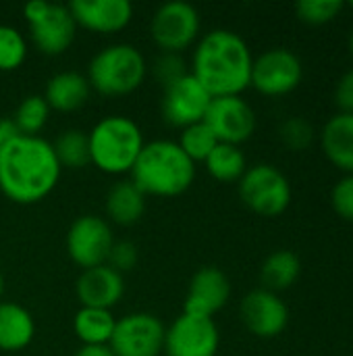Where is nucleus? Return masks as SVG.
<instances>
[{"mask_svg":"<svg viewBox=\"0 0 353 356\" xmlns=\"http://www.w3.org/2000/svg\"><path fill=\"white\" fill-rule=\"evenodd\" d=\"M60 163L48 140L15 136L0 146V192L17 204L44 200L60 179Z\"/></svg>","mask_w":353,"mask_h":356,"instance_id":"nucleus-1","label":"nucleus"},{"mask_svg":"<svg viewBox=\"0 0 353 356\" xmlns=\"http://www.w3.org/2000/svg\"><path fill=\"white\" fill-rule=\"evenodd\" d=\"M252 50L248 42L231 29L204 33L191 54V75L216 96H241L252 81Z\"/></svg>","mask_w":353,"mask_h":356,"instance_id":"nucleus-2","label":"nucleus"},{"mask_svg":"<svg viewBox=\"0 0 353 356\" xmlns=\"http://www.w3.org/2000/svg\"><path fill=\"white\" fill-rule=\"evenodd\" d=\"M131 173V181L148 196L173 198L187 192L196 179V163L173 140L144 144Z\"/></svg>","mask_w":353,"mask_h":356,"instance_id":"nucleus-3","label":"nucleus"},{"mask_svg":"<svg viewBox=\"0 0 353 356\" xmlns=\"http://www.w3.org/2000/svg\"><path fill=\"white\" fill-rule=\"evenodd\" d=\"M89 161L108 175L129 173L144 148L141 127L125 115L102 117L89 131Z\"/></svg>","mask_w":353,"mask_h":356,"instance_id":"nucleus-4","label":"nucleus"},{"mask_svg":"<svg viewBox=\"0 0 353 356\" xmlns=\"http://www.w3.org/2000/svg\"><path fill=\"white\" fill-rule=\"evenodd\" d=\"M148 73V63L141 50L133 44H110L94 54L87 67L92 90L102 96H125L135 92Z\"/></svg>","mask_w":353,"mask_h":356,"instance_id":"nucleus-5","label":"nucleus"},{"mask_svg":"<svg viewBox=\"0 0 353 356\" xmlns=\"http://www.w3.org/2000/svg\"><path fill=\"white\" fill-rule=\"evenodd\" d=\"M31 42L42 54L58 56L71 48L77 33V23L67 4L31 0L23 8Z\"/></svg>","mask_w":353,"mask_h":356,"instance_id":"nucleus-6","label":"nucleus"},{"mask_svg":"<svg viewBox=\"0 0 353 356\" xmlns=\"http://www.w3.org/2000/svg\"><path fill=\"white\" fill-rule=\"evenodd\" d=\"M237 186L243 204L260 217H279L291 204V184L275 165L260 163L248 167Z\"/></svg>","mask_w":353,"mask_h":356,"instance_id":"nucleus-7","label":"nucleus"},{"mask_svg":"<svg viewBox=\"0 0 353 356\" xmlns=\"http://www.w3.org/2000/svg\"><path fill=\"white\" fill-rule=\"evenodd\" d=\"M202 19L193 4L171 0L156 8L150 21V35L162 52L181 54L200 38Z\"/></svg>","mask_w":353,"mask_h":356,"instance_id":"nucleus-8","label":"nucleus"},{"mask_svg":"<svg viewBox=\"0 0 353 356\" xmlns=\"http://www.w3.org/2000/svg\"><path fill=\"white\" fill-rule=\"evenodd\" d=\"M166 325L152 313H129L117 319L108 348L114 356H160Z\"/></svg>","mask_w":353,"mask_h":356,"instance_id":"nucleus-9","label":"nucleus"},{"mask_svg":"<svg viewBox=\"0 0 353 356\" xmlns=\"http://www.w3.org/2000/svg\"><path fill=\"white\" fill-rule=\"evenodd\" d=\"M304 77L300 56L283 46L268 48L252 63L250 86L264 96H285L293 92Z\"/></svg>","mask_w":353,"mask_h":356,"instance_id":"nucleus-10","label":"nucleus"},{"mask_svg":"<svg viewBox=\"0 0 353 356\" xmlns=\"http://www.w3.org/2000/svg\"><path fill=\"white\" fill-rule=\"evenodd\" d=\"M112 244V227L98 215L77 217L67 232V252L71 261L81 267V271L106 265Z\"/></svg>","mask_w":353,"mask_h":356,"instance_id":"nucleus-11","label":"nucleus"},{"mask_svg":"<svg viewBox=\"0 0 353 356\" xmlns=\"http://www.w3.org/2000/svg\"><path fill=\"white\" fill-rule=\"evenodd\" d=\"M218 346L221 334L214 319L181 313L166 327L162 353L166 356H216Z\"/></svg>","mask_w":353,"mask_h":356,"instance_id":"nucleus-12","label":"nucleus"},{"mask_svg":"<svg viewBox=\"0 0 353 356\" xmlns=\"http://www.w3.org/2000/svg\"><path fill=\"white\" fill-rule=\"evenodd\" d=\"M210 102L212 96L208 94V90L191 73H185L177 81L162 88V119L169 125L183 129L187 125L204 121Z\"/></svg>","mask_w":353,"mask_h":356,"instance_id":"nucleus-13","label":"nucleus"},{"mask_svg":"<svg viewBox=\"0 0 353 356\" xmlns=\"http://www.w3.org/2000/svg\"><path fill=\"white\" fill-rule=\"evenodd\" d=\"M204 123L221 144L239 146L254 136L256 113L241 96H216L206 111Z\"/></svg>","mask_w":353,"mask_h":356,"instance_id":"nucleus-14","label":"nucleus"},{"mask_svg":"<svg viewBox=\"0 0 353 356\" xmlns=\"http://www.w3.org/2000/svg\"><path fill=\"white\" fill-rule=\"evenodd\" d=\"M241 321L250 334L262 340L277 338L285 332L289 323V309L279 294L264 288L252 290L246 294L239 307Z\"/></svg>","mask_w":353,"mask_h":356,"instance_id":"nucleus-15","label":"nucleus"},{"mask_svg":"<svg viewBox=\"0 0 353 356\" xmlns=\"http://www.w3.org/2000/svg\"><path fill=\"white\" fill-rule=\"evenodd\" d=\"M229 298H231V282L227 273L218 267L208 265L193 273L185 294L183 313L214 319V315L227 307Z\"/></svg>","mask_w":353,"mask_h":356,"instance_id":"nucleus-16","label":"nucleus"},{"mask_svg":"<svg viewBox=\"0 0 353 356\" xmlns=\"http://www.w3.org/2000/svg\"><path fill=\"white\" fill-rule=\"evenodd\" d=\"M67 6L77 27L106 35L125 29L133 17L129 0H73Z\"/></svg>","mask_w":353,"mask_h":356,"instance_id":"nucleus-17","label":"nucleus"},{"mask_svg":"<svg viewBox=\"0 0 353 356\" xmlns=\"http://www.w3.org/2000/svg\"><path fill=\"white\" fill-rule=\"evenodd\" d=\"M75 294L81 307L110 311L125 294V280L108 265L83 269L75 284Z\"/></svg>","mask_w":353,"mask_h":356,"instance_id":"nucleus-18","label":"nucleus"},{"mask_svg":"<svg viewBox=\"0 0 353 356\" xmlns=\"http://www.w3.org/2000/svg\"><path fill=\"white\" fill-rule=\"evenodd\" d=\"M320 148L337 169L353 175V115L337 113L325 123Z\"/></svg>","mask_w":353,"mask_h":356,"instance_id":"nucleus-19","label":"nucleus"},{"mask_svg":"<svg viewBox=\"0 0 353 356\" xmlns=\"http://www.w3.org/2000/svg\"><path fill=\"white\" fill-rule=\"evenodd\" d=\"M89 92H92V86L83 73L60 71L46 81L42 96L50 108L60 111V113H73L87 102Z\"/></svg>","mask_w":353,"mask_h":356,"instance_id":"nucleus-20","label":"nucleus"},{"mask_svg":"<svg viewBox=\"0 0 353 356\" xmlns=\"http://www.w3.org/2000/svg\"><path fill=\"white\" fill-rule=\"evenodd\" d=\"M35 338L33 315L17 302H0V350L19 353Z\"/></svg>","mask_w":353,"mask_h":356,"instance_id":"nucleus-21","label":"nucleus"},{"mask_svg":"<svg viewBox=\"0 0 353 356\" xmlns=\"http://www.w3.org/2000/svg\"><path fill=\"white\" fill-rule=\"evenodd\" d=\"M106 213L119 225H133L146 213V194L131 181H117L106 194Z\"/></svg>","mask_w":353,"mask_h":356,"instance_id":"nucleus-22","label":"nucleus"},{"mask_svg":"<svg viewBox=\"0 0 353 356\" xmlns=\"http://www.w3.org/2000/svg\"><path fill=\"white\" fill-rule=\"evenodd\" d=\"M300 273H302L300 257L293 250L281 248L264 259L260 267V282L264 290L279 294L283 290H289L300 280Z\"/></svg>","mask_w":353,"mask_h":356,"instance_id":"nucleus-23","label":"nucleus"},{"mask_svg":"<svg viewBox=\"0 0 353 356\" xmlns=\"http://www.w3.org/2000/svg\"><path fill=\"white\" fill-rule=\"evenodd\" d=\"M114 325L117 317L112 315V311L106 309L81 307L73 319V330L81 346H108Z\"/></svg>","mask_w":353,"mask_h":356,"instance_id":"nucleus-24","label":"nucleus"},{"mask_svg":"<svg viewBox=\"0 0 353 356\" xmlns=\"http://www.w3.org/2000/svg\"><path fill=\"white\" fill-rule=\"evenodd\" d=\"M208 173L223 184H233L239 181L248 169L246 154L239 146L233 144H216V148L210 152V156L204 161Z\"/></svg>","mask_w":353,"mask_h":356,"instance_id":"nucleus-25","label":"nucleus"},{"mask_svg":"<svg viewBox=\"0 0 353 356\" xmlns=\"http://www.w3.org/2000/svg\"><path fill=\"white\" fill-rule=\"evenodd\" d=\"M54 154L60 163V167L69 169H81L85 165H92L89 161V140L87 134L81 129H64L52 144Z\"/></svg>","mask_w":353,"mask_h":356,"instance_id":"nucleus-26","label":"nucleus"},{"mask_svg":"<svg viewBox=\"0 0 353 356\" xmlns=\"http://www.w3.org/2000/svg\"><path fill=\"white\" fill-rule=\"evenodd\" d=\"M50 106L40 94L25 96L12 113V123L23 136H37L48 123Z\"/></svg>","mask_w":353,"mask_h":356,"instance_id":"nucleus-27","label":"nucleus"},{"mask_svg":"<svg viewBox=\"0 0 353 356\" xmlns=\"http://www.w3.org/2000/svg\"><path fill=\"white\" fill-rule=\"evenodd\" d=\"M177 144L193 163H200V161L204 163L210 156V152L216 148L218 140L214 138L210 127L204 121H200V123L183 127L181 134H179Z\"/></svg>","mask_w":353,"mask_h":356,"instance_id":"nucleus-28","label":"nucleus"},{"mask_svg":"<svg viewBox=\"0 0 353 356\" xmlns=\"http://www.w3.org/2000/svg\"><path fill=\"white\" fill-rule=\"evenodd\" d=\"M27 58V42L23 33L12 27L0 23V71H15Z\"/></svg>","mask_w":353,"mask_h":356,"instance_id":"nucleus-29","label":"nucleus"},{"mask_svg":"<svg viewBox=\"0 0 353 356\" xmlns=\"http://www.w3.org/2000/svg\"><path fill=\"white\" fill-rule=\"evenodd\" d=\"M343 10L341 0H300L295 15L306 25H327Z\"/></svg>","mask_w":353,"mask_h":356,"instance_id":"nucleus-30","label":"nucleus"},{"mask_svg":"<svg viewBox=\"0 0 353 356\" xmlns=\"http://www.w3.org/2000/svg\"><path fill=\"white\" fill-rule=\"evenodd\" d=\"M314 136H316V131H314V125L306 119V117H289V119H285L283 123H281V127H279V138H281V142L289 148V150H293V152H302V150H306L312 142H314Z\"/></svg>","mask_w":353,"mask_h":356,"instance_id":"nucleus-31","label":"nucleus"},{"mask_svg":"<svg viewBox=\"0 0 353 356\" xmlns=\"http://www.w3.org/2000/svg\"><path fill=\"white\" fill-rule=\"evenodd\" d=\"M185 67H187V65H185V60H183L181 54L162 52V54L156 58V63H154V75H156V79L160 81V86L164 88V86L177 81L179 77H183L185 73H189Z\"/></svg>","mask_w":353,"mask_h":356,"instance_id":"nucleus-32","label":"nucleus"},{"mask_svg":"<svg viewBox=\"0 0 353 356\" xmlns=\"http://www.w3.org/2000/svg\"><path fill=\"white\" fill-rule=\"evenodd\" d=\"M331 204L333 211L343 219L353 223V175L341 177L331 192Z\"/></svg>","mask_w":353,"mask_h":356,"instance_id":"nucleus-33","label":"nucleus"},{"mask_svg":"<svg viewBox=\"0 0 353 356\" xmlns=\"http://www.w3.org/2000/svg\"><path fill=\"white\" fill-rule=\"evenodd\" d=\"M137 259H139V252H137V246L129 240H114L110 252H108V259H106V265L112 267L114 271H119L121 275L125 271H131L135 265H137Z\"/></svg>","mask_w":353,"mask_h":356,"instance_id":"nucleus-34","label":"nucleus"},{"mask_svg":"<svg viewBox=\"0 0 353 356\" xmlns=\"http://www.w3.org/2000/svg\"><path fill=\"white\" fill-rule=\"evenodd\" d=\"M335 104L339 113L353 115V69L345 71L335 86Z\"/></svg>","mask_w":353,"mask_h":356,"instance_id":"nucleus-35","label":"nucleus"},{"mask_svg":"<svg viewBox=\"0 0 353 356\" xmlns=\"http://www.w3.org/2000/svg\"><path fill=\"white\" fill-rule=\"evenodd\" d=\"M73 356H114L108 346H81Z\"/></svg>","mask_w":353,"mask_h":356,"instance_id":"nucleus-36","label":"nucleus"},{"mask_svg":"<svg viewBox=\"0 0 353 356\" xmlns=\"http://www.w3.org/2000/svg\"><path fill=\"white\" fill-rule=\"evenodd\" d=\"M2 296H4V275L0 271V302H2Z\"/></svg>","mask_w":353,"mask_h":356,"instance_id":"nucleus-37","label":"nucleus"},{"mask_svg":"<svg viewBox=\"0 0 353 356\" xmlns=\"http://www.w3.org/2000/svg\"><path fill=\"white\" fill-rule=\"evenodd\" d=\"M6 142V138H4V131H2V123H0V146Z\"/></svg>","mask_w":353,"mask_h":356,"instance_id":"nucleus-38","label":"nucleus"},{"mask_svg":"<svg viewBox=\"0 0 353 356\" xmlns=\"http://www.w3.org/2000/svg\"><path fill=\"white\" fill-rule=\"evenodd\" d=\"M350 52H352V56H353V31H352V35H350Z\"/></svg>","mask_w":353,"mask_h":356,"instance_id":"nucleus-39","label":"nucleus"},{"mask_svg":"<svg viewBox=\"0 0 353 356\" xmlns=\"http://www.w3.org/2000/svg\"><path fill=\"white\" fill-rule=\"evenodd\" d=\"M352 8H353V0H352Z\"/></svg>","mask_w":353,"mask_h":356,"instance_id":"nucleus-40","label":"nucleus"}]
</instances>
